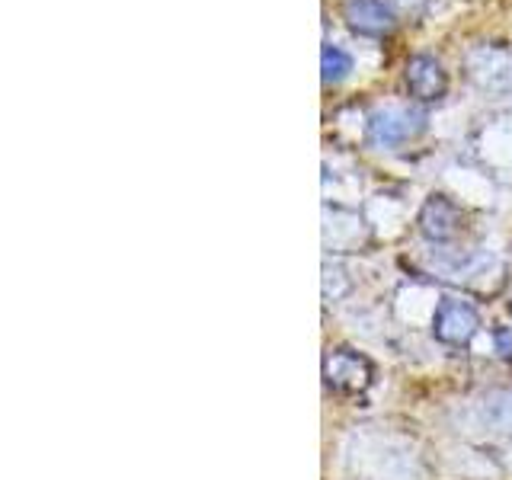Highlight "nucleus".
Returning a JSON list of instances; mask_svg holds the SVG:
<instances>
[{"label": "nucleus", "mask_w": 512, "mask_h": 480, "mask_svg": "<svg viewBox=\"0 0 512 480\" xmlns=\"http://www.w3.org/2000/svg\"><path fill=\"white\" fill-rule=\"evenodd\" d=\"M375 378V365L368 356H362L359 349H349V346H336L327 349L324 356V384L333 394H362L368 391V384Z\"/></svg>", "instance_id": "obj_1"}, {"label": "nucleus", "mask_w": 512, "mask_h": 480, "mask_svg": "<svg viewBox=\"0 0 512 480\" xmlns=\"http://www.w3.org/2000/svg\"><path fill=\"white\" fill-rule=\"evenodd\" d=\"M426 112L416 106H388L368 119V141L375 148H400L426 132Z\"/></svg>", "instance_id": "obj_2"}, {"label": "nucleus", "mask_w": 512, "mask_h": 480, "mask_svg": "<svg viewBox=\"0 0 512 480\" xmlns=\"http://www.w3.org/2000/svg\"><path fill=\"white\" fill-rule=\"evenodd\" d=\"M480 330V314L471 301L442 298L432 314V336L445 346H468Z\"/></svg>", "instance_id": "obj_3"}, {"label": "nucleus", "mask_w": 512, "mask_h": 480, "mask_svg": "<svg viewBox=\"0 0 512 480\" xmlns=\"http://www.w3.org/2000/svg\"><path fill=\"white\" fill-rule=\"evenodd\" d=\"M343 20L352 32L359 36L381 39L397 26V16L388 0H346L343 4Z\"/></svg>", "instance_id": "obj_4"}, {"label": "nucleus", "mask_w": 512, "mask_h": 480, "mask_svg": "<svg viewBox=\"0 0 512 480\" xmlns=\"http://www.w3.org/2000/svg\"><path fill=\"white\" fill-rule=\"evenodd\" d=\"M404 80H407L410 96H416L420 103H436L448 90V74L442 71V64L432 55H413L407 61Z\"/></svg>", "instance_id": "obj_5"}, {"label": "nucleus", "mask_w": 512, "mask_h": 480, "mask_svg": "<svg viewBox=\"0 0 512 480\" xmlns=\"http://www.w3.org/2000/svg\"><path fill=\"white\" fill-rule=\"evenodd\" d=\"M420 234L432 244H445V240H452L461 228V208L448 199V196H429L426 205L420 208Z\"/></svg>", "instance_id": "obj_6"}, {"label": "nucleus", "mask_w": 512, "mask_h": 480, "mask_svg": "<svg viewBox=\"0 0 512 480\" xmlns=\"http://www.w3.org/2000/svg\"><path fill=\"white\" fill-rule=\"evenodd\" d=\"M471 74L484 87L509 90L512 87V52L506 48H480L471 55Z\"/></svg>", "instance_id": "obj_7"}, {"label": "nucleus", "mask_w": 512, "mask_h": 480, "mask_svg": "<svg viewBox=\"0 0 512 480\" xmlns=\"http://www.w3.org/2000/svg\"><path fill=\"white\" fill-rule=\"evenodd\" d=\"M320 77H324V84L333 87V84H343L352 71V58L343 52V48L336 45H324V52H320Z\"/></svg>", "instance_id": "obj_8"}, {"label": "nucleus", "mask_w": 512, "mask_h": 480, "mask_svg": "<svg viewBox=\"0 0 512 480\" xmlns=\"http://www.w3.org/2000/svg\"><path fill=\"white\" fill-rule=\"evenodd\" d=\"M493 343H496V352H500L506 362H512V330H496Z\"/></svg>", "instance_id": "obj_9"}]
</instances>
